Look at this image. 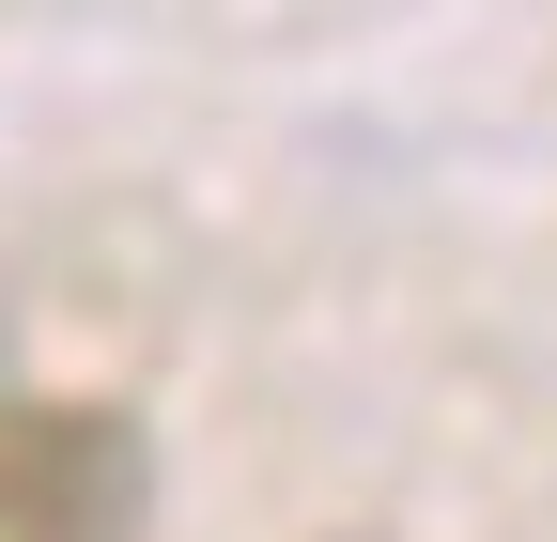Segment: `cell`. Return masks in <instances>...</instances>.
I'll use <instances>...</instances> for the list:
<instances>
[{"mask_svg":"<svg viewBox=\"0 0 557 542\" xmlns=\"http://www.w3.org/2000/svg\"><path fill=\"white\" fill-rule=\"evenodd\" d=\"M156 449L124 403H0V542H139Z\"/></svg>","mask_w":557,"mask_h":542,"instance_id":"cell-1","label":"cell"}]
</instances>
